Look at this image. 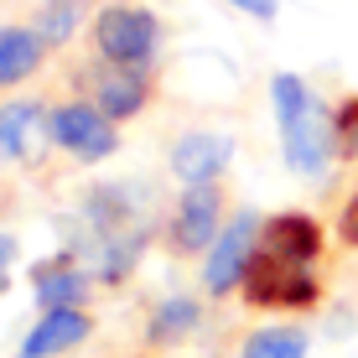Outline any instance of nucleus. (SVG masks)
I'll list each match as a JSON object with an SVG mask.
<instances>
[{
	"label": "nucleus",
	"instance_id": "obj_1",
	"mask_svg": "<svg viewBox=\"0 0 358 358\" xmlns=\"http://www.w3.org/2000/svg\"><path fill=\"white\" fill-rule=\"evenodd\" d=\"M275 94V120H280V151L296 177H327L332 145H338V125H332L327 104L306 89L296 73H275L270 83Z\"/></svg>",
	"mask_w": 358,
	"mask_h": 358
},
{
	"label": "nucleus",
	"instance_id": "obj_2",
	"mask_svg": "<svg viewBox=\"0 0 358 358\" xmlns=\"http://www.w3.org/2000/svg\"><path fill=\"white\" fill-rule=\"evenodd\" d=\"M94 42H99V52H104V63H115V68H145L156 57L162 27H156L151 10L109 6L104 16L94 21Z\"/></svg>",
	"mask_w": 358,
	"mask_h": 358
},
{
	"label": "nucleus",
	"instance_id": "obj_3",
	"mask_svg": "<svg viewBox=\"0 0 358 358\" xmlns=\"http://www.w3.org/2000/svg\"><path fill=\"white\" fill-rule=\"evenodd\" d=\"M244 296L255 306H312L317 301V275L301 260H280L270 250H255L250 275H244Z\"/></svg>",
	"mask_w": 358,
	"mask_h": 358
},
{
	"label": "nucleus",
	"instance_id": "obj_4",
	"mask_svg": "<svg viewBox=\"0 0 358 358\" xmlns=\"http://www.w3.org/2000/svg\"><path fill=\"white\" fill-rule=\"evenodd\" d=\"M255 234H260V218L244 208V213H234L229 229L213 239V255H208V265H203V286L213 291V296L234 291L244 275H250V260H255V250H260Z\"/></svg>",
	"mask_w": 358,
	"mask_h": 358
},
{
	"label": "nucleus",
	"instance_id": "obj_5",
	"mask_svg": "<svg viewBox=\"0 0 358 358\" xmlns=\"http://www.w3.org/2000/svg\"><path fill=\"white\" fill-rule=\"evenodd\" d=\"M52 141L63 145L68 156H78V162H104V156H115L120 135L109 130V115L94 104H63L52 115Z\"/></svg>",
	"mask_w": 358,
	"mask_h": 358
},
{
	"label": "nucleus",
	"instance_id": "obj_6",
	"mask_svg": "<svg viewBox=\"0 0 358 358\" xmlns=\"http://www.w3.org/2000/svg\"><path fill=\"white\" fill-rule=\"evenodd\" d=\"M234 162V141L218 130H187L171 145V171H177L182 187H208L218 182V171H229Z\"/></svg>",
	"mask_w": 358,
	"mask_h": 358
},
{
	"label": "nucleus",
	"instance_id": "obj_7",
	"mask_svg": "<svg viewBox=\"0 0 358 358\" xmlns=\"http://www.w3.org/2000/svg\"><path fill=\"white\" fill-rule=\"evenodd\" d=\"M218 192L213 182L208 187H187L177 203V218H171V244H177L182 255H197V250H213L218 239Z\"/></svg>",
	"mask_w": 358,
	"mask_h": 358
},
{
	"label": "nucleus",
	"instance_id": "obj_8",
	"mask_svg": "<svg viewBox=\"0 0 358 358\" xmlns=\"http://www.w3.org/2000/svg\"><path fill=\"white\" fill-rule=\"evenodd\" d=\"M260 250L280 255V260L317 265V255H322V229H317V218H306V213H275L260 229Z\"/></svg>",
	"mask_w": 358,
	"mask_h": 358
},
{
	"label": "nucleus",
	"instance_id": "obj_9",
	"mask_svg": "<svg viewBox=\"0 0 358 358\" xmlns=\"http://www.w3.org/2000/svg\"><path fill=\"white\" fill-rule=\"evenodd\" d=\"M83 338H89V317H83L78 306H52V312H42V322L27 332V343H21V358H52V353H68V348H78Z\"/></svg>",
	"mask_w": 358,
	"mask_h": 358
},
{
	"label": "nucleus",
	"instance_id": "obj_10",
	"mask_svg": "<svg viewBox=\"0 0 358 358\" xmlns=\"http://www.w3.org/2000/svg\"><path fill=\"white\" fill-rule=\"evenodd\" d=\"M47 52V36L36 27H0V89L31 78Z\"/></svg>",
	"mask_w": 358,
	"mask_h": 358
},
{
	"label": "nucleus",
	"instance_id": "obj_11",
	"mask_svg": "<svg viewBox=\"0 0 358 358\" xmlns=\"http://www.w3.org/2000/svg\"><path fill=\"white\" fill-rule=\"evenodd\" d=\"M31 291H36V301H42V312H52V306H78L83 296H89V275L73 260H47V265H36Z\"/></svg>",
	"mask_w": 358,
	"mask_h": 358
},
{
	"label": "nucleus",
	"instance_id": "obj_12",
	"mask_svg": "<svg viewBox=\"0 0 358 358\" xmlns=\"http://www.w3.org/2000/svg\"><path fill=\"white\" fill-rule=\"evenodd\" d=\"M36 135H42V109H36L31 99L0 104V162H21V156H31Z\"/></svg>",
	"mask_w": 358,
	"mask_h": 358
},
{
	"label": "nucleus",
	"instance_id": "obj_13",
	"mask_svg": "<svg viewBox=\"0 0 358 358\" xmlns=\"http://www.w3.org/2000/svg\"><path fill=\"white\" fill-rule=\"evenodd\" d=\"M141 104H145V83H141L135 68H109L104 78H99V109H104L109 120L141 115Z\"/></svg>",
	"mask_w": 358,
	"mask_h": 358
},
{
	"label": "nucleus",
	"instance_id": "obj_14",
	"mask_svg": "<svg viewBox=\"0 0 358 358\" xmlns=\"http://www.w3.org/2000/svg\"><path fill=\"white\" fill-rule=\"evenodd\" d=\"M244 358H306L301 327H260L244 338Z\"/></svg>",
	"mask_w": 358,
	"mask_h": 358
},
{
	"label": "nucleus",
	"instance_id": "obj_15",
	"mask_svg": "<svg viewBox=\"0 0 358 358\" xmlns=\"http://www.w3.org/2000/svg\"><path fill=\"white\" fill-rule=\"evenodd\" d=\"M192 327H197V301L192 296H166V301L156 306V317H151L156 343H177V338H187Z\"/></svg>",
	"mask_w": 358,
	"mask_h": 358
},
{
	"label": "nucleus",
	"instance_id": "obj_16",
	"mask_svg": "<svg viewBox=\"0 0 358 358\" xmlns=\"http://www.w3.org/2000/svg\"><path fill=\"white\" fill-rule=\"evenodd\" d=\"M73 27H78V6H73V0H57V6H47V16H42V31L47 36V47L57 42V36H73Z\"/></svg>",
	"mask_w": 358,
	"mask_h": 358
},
{
	"label": "nucleus",
	"instance_id": "obj_17",
	"mask_svg": "<svg viewBox=\"0 0 358 358\" xmlns=\"http://www.w3.org/2000/svg\"><path fill=\"white\" fill-rule=\"evenodd\" d=\"M10 265H16V239L0 234V291H6V280H10Z\"/></svg>",
	"mask_w": 358,
	"mask_h": 358
},
{
	"label": "nucleus",
	"instance_id": "obj_18",
	"mask_svg": "<svg viewBox=\"0 0 358 358\" xmlns=\"http://www.w3.org/2000/svg\"><path fill=\"white\" fill-rule=\"evenodd\" d=\"M338 229H343V239H348V244H358V192L348 197V208H343V224H338Z\"/></svg>",
	"mask_w": 358,
	"mask_h": 358
},
{
	"label": "nucleus",
	"instance_id": "obj_19",
	"mask_svg": "<svg viewBox=\"0 0 358 358\" xmlns=\"http://www.w3.org/2000/svg\"><path fill=\"white\" fill-rule=\"evenodd\" d=\"M229 6H239L244 16H260V21L275 16V0H229Z\"/></svg>",
	"mask_w": 358,
	"mask_h": 358
}]
</instances>
